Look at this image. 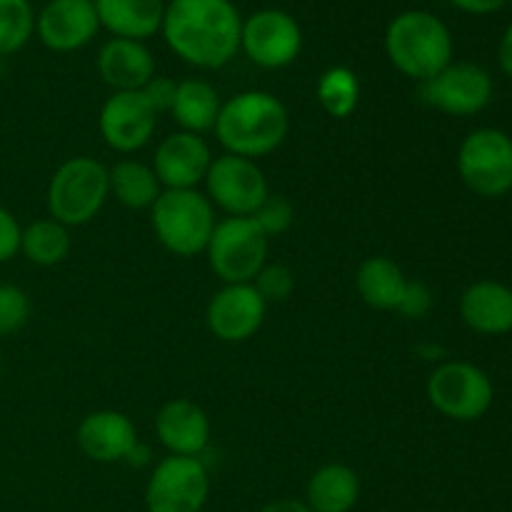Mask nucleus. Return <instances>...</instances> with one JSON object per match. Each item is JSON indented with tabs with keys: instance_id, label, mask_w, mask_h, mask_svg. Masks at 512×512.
Wrapping results in <instances>:
<instances>
[{
	"instance_id": "obj_1",
	"label": "nucleus",
	"mask_w": 512,
	"mask_h": 512,
	"mask_svg": "<svg viewBox=\"0 0 512 512\" xmlns=\"http://www.w3.org/2000/svg\"><path fill=\"white\" fill-rule=\"evenodd\" d=\"M160 30L180 60L215 70L228 65L240 50L243 20L230 0H170Z\"/></svg>"
},
{
	"instance_id": "obj_2",
	"label": "nucleus",
	"mask_w": 512,
	"mask_h": 512,
	"mask_svg": "<svg viewBox=\"0 0 512 512\" xmlns=\"http://www.w3.org/2000/svg\"><path fill=\"white\" fill-rule=\"evenodd\" d=\"M215 138L230 155L258 160L288 138V108L265 90H245L225 100L215 120Z\"/></svg>"
},
{
	"instance_id": "obj_3",
	"label": "nucleus",
	"mask_w": 512,
	"mask_h": 512,
	"mask_svg": "<svg viewBox=\"0 0 512 512\" xmlns=\"http://www.w3.org/2000/svg\"><path fill=\"white\" fill-rule=\"evenodd\" d=\"M385 53L400 73L428 83L453 63V35L448 25L428 10H408L390 20Z\"/></svg>"
},
{
	"instance_id": "obj_4",
	"label": "nucleus",
	"mask_w": 512,
	"mask_h": 512,
	"mask_svg": "<svg viewBox=\"0 0 512 512\" xmlns=\"http://www.w3.org/2000/svg\"><path fill=\"white\" fill-rule=\"evenodd\" d=\"M155 238L180 258L205 253L215 230V208L208 195L195 190H163L150 208Z\"/></svg>"
},
{
	"instance_id": "obj_5",
	"label": "nucleus",
	"mask_w": 512,
	"mask_h": 512,
	"mask_svg": "<svg viewBox=\"0 0 512 512\" xmlns=\"http://www.w3.org/2000/svg\"><path fill=\"white\" fill-rule=\"evenodd\" d=\"M110 198V175L100 160L78 155L68 158L53 173L45 193L50 218L65 228H78L98 218Z\"/></svg>"
},
{
	"instance_id": "obj_6",
	"label": "nucleus",
	"mask_w": 512,
	"mask_h": 512,
	"mask_svg": "<svg viewBox=\"0 0 512 512\" xmlns=\"http://www.w3.org/2000/svg\"><path fill=\"white\" fill-rule=\"evenodd\" d=\"M268 240L253 218L218 220L205 248L210 270L225 285L253 283L268 263Z\"/></svg>"
},
{
	"instance_id": "obj_7",
	"label": "nucleus",
	"mask_w": 512,
	"mask_h": 512,
	"mask_svg": "<svg viewBox=\"0 0 512 512\" xmlns=\"http://www.w3.org/2000/svg\"><path fill=\"white\" fill-rule=\"evenodd\" d=\"M458 175L478 198H503L512 190V138L505 130L478 128L458 150Z\"/></svg>"
},
{
	"instance_id": "obj_8",
	"label": "nucleus",
	"mask_w": 512,
	"mask_h": 512,
	"mask_svg": "<svg viewBox=\"0 0 512 512\" xmlns=\"http://www.w3.org/2000/svg\"><path fill=\"white\" fill-rule=\"evenodd\" d=\"M428 400L440 415L455 423H475L490 410L495 398L493 380L483 368L465 360H448L428 378Z\"/></svg>"
},
{
	"instance_id": "obj_9",
	"label": "nucleus",
	"mask_w": 512,
	"mask_h": 512,
	"mask_svg": "<svg viewBox=\"0 0 512 512\" xmlns=\"http://www.w3.org/2000/svg\"><path fill=\"white\" fill-rule=\"evenodd\" d=\"M210 475L200 458L168 455L150 473L145 485L148 512H200L208 503Z\"/></svg>"
},
{
	"instance_id": "obj_10",
	"label": "nucleus",
	"mask_w": 512,
	"mask_h": 512,
	"mask_svg": "<svg viewBox=\"0 0 512 512\" xmlns=\"http://www.w3.org/2000/svg\"><path fill=\"white\" fill-rule=\"evenodd\" d=\"M203 183L213 208L225 210L228 218H250L270 195L268 178L260 165L230 153L213 158Z\"/></svg>"
},
{
	"instance_id": "obj_11",
	"label": "nucleus",
	"mask_w": 512,
	"mask_h": 512,
	"mask_svg": "<svg viewBox=\"0 0 512 512\" xmlns=\"http://www.w3.org/2000/svg\"><path fill=\"white\" fill-rule=\"evenodd\" d=\"M493 78L478 63H450L435 78L423 83L425 103L453 118H470L493 100Z\"/></svg>"
},
{
	"instance_id": "obj_12",
	"label": "nucleus",
	"mask_w": 512,
	"mask_h": 512,
	"mask_svg": "<svg viewBox=\"0 0 512 512\" xmlns=\"http://www.w3.org/2000/svg\"><path fill=\"white\" fill-rule=\"evenodd\" d=\"M240 48L260 68L278 70L298 58L303 33L293 15L283 10H260L243 23Z\"/></svg>"
},
{
	"instance_id": "obj_13",
	"label": "nucleus",
	"mask_w": 512,
	"mask_h": 512,
	"mask_svg": "<svg viewBox=\"0 0 512 512\" xmlns=\"http://www.w3.org/2000/svg\"><path fill=\"white\" fill-rule=\"evenodd\" d=\"M155 125H158V113L140 90L113 93L98 115V128L105 145L123 155L145 148L153 138Z\"/></svg>"
},
{
	"instance_id": "obj_14",
	"label": "nucleus",
	"mask_w": 512,
	"mask_h": 512,
	"mask_svg": "<svg viewBox=\"0 0 512 512\" xmlns=\"http://www.w3.org/2000/svg\"><path fill=\"white\" fill-rule=\"evenodd\" d=\"M268 303L253 283L223 285L205 310L208 330L223 343H245L263 325Z\"/></svg>"
},
{
	"instance_id": "obj_15",
	"label": "nucleus",
	"mask_w": 512,
	"mask_h": 512,
	"mask_svg": "<svg viewBox=\"0 0 512 512\" xmlns=\"http://www.w3.org/2000/svg\"><path fill=\"white\" fill-rule=\"evenodd\" d=\"M213 153L203 135L170 133L155 148L153 170L163 190H195L208 175Z\"/></svg>"
},
{
	"instance_id": "obj_16",
	"label": "nucleus",
	"mask_w": 512,
	"mask_h": 512,
	"mask_svg": "<svg viewBox=\"0 0 512 512\" xmlns=\"http://www.w3.org/2000/svg\"><path fill=\"white\" fill-rule=\"evenodd\" d=\"M100 28L93 0H50L35 18V33L55 53L80 50Z\"/></svg>"
},
{
	"instance_id": "obj_17",
	"label": "nucleus",
	"mask_w": 512,
	"mask_h": 512,
	"mask_svg": "<svg viewBox=\"0 0 512 512\" xmlns=\"http://www.w3.org/2000/svg\"><path fill=\"white\" fill-rule=\"evenodd\" d=\"M75 443L85 458L95 463H125L130 450L138 445V430L120 410H95L80 420Z\"/></svg>"
},
{
	"instance_id": "obj_18",
	"label": "nucleus",
	"mask_w": 512,
	"mask_h": 512,
	"mask_svg": "<svg viewBox=\"0 0 512 512\" xmlns=\"http://www.w3.org/2000/svg\"><path fill=\"white\" fill-rule=\"evenodd\" d=\"M155 435L170 455L200 458L210 443V418L193 400H168L155 415Z\"/></svg>"
},
{
	"instance_id": "obj_19",
	"label": "nucleus",
	"mask_w": 512,
	"mask_h": 512,
	"mask_svg": "<svg viewBox=\"0 0 512 512\" xmlns=\"http://www.w3.org/2000/svg\"><path fill=\"white\" fill-rule=\"evenodd\" d=\"M98 70L113 93L143 90L155 75V58L140 40L113 38L100 48Z\"/></svg>"
},
{
	"instance_id": "obj_20",
	"label": "nucleus",
	"mask_w": 512,
	"mask_h": 512,
	"mask_svg": "<svg viewBox=\"0 0 512 512\" xmlns=\"http://www.w3.org/2000/svg\"><path fill=\"white\" fill-rule=\"evenodd\" d=\"M460 318L473 333H510L512 290L505 283H498V280H478L460 295Z\"/></svg>"
},
{
	"instance_id": "obj_21",
	"label": "nucleus",
	"mask_w": 512,
	"mask_h": 512,
	"mask_svg": "<svg viewBox=\"0 0 512 512\" xmlns=\"http://www.w3.org/2000/svg\"><path fill=\"white\" fill-rule=\"evenodd\" d=\"M100 28L110 30L115 38L140 40L163 28V0H93Z\"/></svg>"
},
{
	"instance_id": "obj_22",
	"label": "nucleus",
	"mask_w": 512,
	"mask_h": 512,
	"mask_svg": "<svg viewBox=\"0 0 512 512\" xmlns=\"http://www.w3.org/2000/svg\"><path fill=\"white\" fill-rule=\"evenodd\" d=\"M360 500V478L343 463L315 470L305 488V505L313 512H350Z\"/></svg>"
},
{
	"instance_id": "obj_23",
	"label": "nucleus",
	"mask_w": 512,
	"mask_h": 512,
	"mask_svg": "<svg viewBox=\"0 0 512 512\" xmlns=\"http://www.w3.org/2000/svg\"><path fill=\"white\" fill-rule=\"evenodd\" d=\"M405 285H408V278H405L403 268L385 255L365 258L355 273L358 295L365 305L375 310H398Z\"/></svg>"
},
{
	"instance_id": "obj_24",
	"label": "nucleus",
	"mask_w": 512,
	"mask_h": 512,
	"mask_svg": "<svg viewBox=\"0 0 512 512\" xmlns=\"http://www.w3.org/2000/svg\"><path fill=\"white\" fill-rule=\"evenodd\" d=\"M220 108H223V103H220L218 90H215L208 80L188 78L183 80V83H178L170 115H173L175 123L180 125V130L203 135L215 128Z\"/></svg>"
},
{
	"instance_id": "obj_25",
	"label": "nucleus",
	"mask_w": 512,
	"mask_h": 512,
	"mask_svg": "<svg viewBox=\"0 0 512 512\" xmlns=\"http://www.w3.org/2000/svg\"><path fill=\"white\" fill-rule=\"evenodd\" d=\"M110 175V195L118 200L123 208L145 210L153 208L155 200L163 193L158 175L153 165H145L135 158H123L108 168Z\"/></svg>"
},
{
	"instance_id": "obj_26",
	"label": "nucleus",
	"mask_w": 512,
	"mask_h": 512,
	"mask_svg": "<svg viewBox=\"0 0 512 512\" xmlns=\"http://www.w3.org/2000/svg\"><path fill=\"white\" fill-rule=\"evenodd\" d=\"M20 253L40 268H53L63 263L70 253V233L63 223L53 218H40L25 225L20 235Z\"/></svg>"
},
{
	"instance_id": "obj_27",
	"label": "nucleus",
	"mask_w": 512,
	"mask_h": 512,
	"mask_svg": "<svg viewBox=\"0 0 512 512\" xmlns=\"http://www.w3.org/2000/svg\"><path fill=\"white\" fill-rule=\"evenodd\" d=\"M315 95H318L320 108L330 118L345 120L355 113L360 103V80L350 68L335 65V68H328L320 75Z\"/></svg>"
},
{
	"instance_id": "obj_28",
	"label": "nucleus",
	"mask_w": 512,
	"mask_h": 512,
	"mask_svg": "<svg viewBox=\"0 0 512 512\" xmlns=\"http://www.w3.org/2000/svg\"><path fill=\"white\" fill-rule=\"evenodd\" d=\"M35 33V13L30 0H0V58L25 48Z\"/></svg>"
},
{
	"instance_id": "obj_29",
	"label": "nucleus",
	"mask_w": 512,
	"mask_h": 512,
	"mask_svg": "<svg viewBox=\"0 0 512 512\" xmlns=\"http://www.w3.org/2000/svg\"><path fill=\"white\" fill-rule=\"evenodd\" d=\"M30 305L28 293L18 285L0 283V338L20 333L25 323L30 320Z\"/></svg>"
},
{
	"instance_id": "obj_30",
	"label": "nucleus",
	"mask_w": 512,
	"mask_h": 512,
	"mask_svg": "<svg viewBox=\"0 0 512 512\" xmlns=\"http://www.w3.org/2000/svg\"><path fill=\"white\" fill-rule=\"evenodd\" d=\"M255 290L263 295L265 303H283L295 290V273L288 265L265 263V268L255 275Z\"/></svg>"
},
{
	"instance_id": "obj_31",
	"label": "nucleus",
	"mask_w": 512,
	"mask_h": 512,
	"mask_svg": "<svg viewBox=\"0 0 512 512\" xmlns=\"http://www.w3.org/2000/svg\"><path fill=\"white\" fill-rule=\"evenodd\" d=\"M250 218L260 225V230H263L268 238H273V235L285 233V230L293 225L295 210H293V205H290L288 198L270 193L268 198L263 200V205L255 210V215H250Z\"/></svg>"
},
{
	"instance_id": "obj_32",
	"label": "nucleus",
	"mask_w": 512,
	"mask_h": 512,
	"mask_svg": "<svg viewBox=\"0 0 512 512\" xmlns=\"http://www.w3.org/2000/svg\"><path fill=\"white\" fill-rule=\"evenodd\" d=\"M433 310V293H430L428 285L423 280H408L405 285L403 300L398 305V313L405 315V318L420 320Z\"/></svg>"
},
{
	"instance_id": "obj_33",
	"label": "nucleus",
	"mask_w": 512,
	"mask_h": 512,
	"mask_svg": "<svg viewBox=\"0 0 512 512\" xmlns=\"http://www.w3.org/2000/svg\"><path fill=\"white\" fill-rule=\"evenodd\" d=\"M175 90H178V83H175L173 78H165V75H153V78L148 80V85H145L140 93L145 95V100H148L150 105H153L155 113H170V108H173V100H175Z\"/></svg>"
},
{
	"instance_id": "obj_34",
	"label": "nucleus",
	"mask_w": 512,
	"mask_h": 512,
	"mask_svg": "<svg viewBox=\"0 0 512 512\" xmlns=\"http://www.w3.org/2000/svg\"><path fill=\"white\" fill-rule=\"evenodd\" d=\"M20 235H23V228L18 218L0 205V263H8L20 253Z\"/></svg>"
},
{
	"instance_id": "obj_35",
	"label": "nucleus",
	"mask_w": 512,
	"mask_h": 512,
	"mask_svg": "<svg viewBox=\"0 0 512 512\" xmlns=\"http://www.w3.org/2000/svg\"><path fill=\"white\" fill-rule=\"evenodd\" d=\"M455 8L465 10V13H473V15H490V13H498L500 8L510 3V0H450Z\"/></svg>"
},
{
	"instance_id": "obj_36",
	"label": "nucleus",
	"mask_w": 512,
	"mask_h": 512,
	"mask_svg": "<svg viewBox=\"0 0 512 512\" xmlns=\"http://www.w3.org/2000/svg\"><path fill=\"white\" fill-rule=\"evenodd\" d=\"M498 63H500V68H503V73L512 80V20H510L508 28H505L503 40H500Z\"/></svg>"
},
{
	"instance_id": "obj_37",
	"label": "nucleus",
	"mask_w": 512,
	"mask_h": 512,
	"mask_svg": "<svg viewBox=\"0 0 512 512\" xmlns=\"http://www.w3.org/2000/svg\"><path fill=\"white\" fill-rule=\"evenodd\" d=\"M258 512H313L305 505V500H295V498H280L273 500V503L263 505Z\"/></svg>"
},
{
	"instance_id": "obj_38",
	"label": "nucleus",
	"mask_w": 512,
	"mask_h": 512,
	"mask_svg": "<svg viewBox=\"0 0 512 512\" xmlns=\"http://www.w3.org/2000/svg\"><path fill=\"white\" fill-rule=\"evenodd\" d=\"M125 463H130V465H145V463H150V448L148 445H143L138 440V445H135L133 450H130V455L128 458H125Z\"/></svg>"
},
{
	"instance_id": "obj_39",
	"label": "nucleus",
	"mask_w": 512,
	"mask_h": 512,
	"mask_svg": "<svg viewBox=\"0 0 512 512\" xmlns=\"http://www.w3.org/2000/svg\"><path fill=\"white\" fill-rule=\"evenodd\" d=\"M0 373H3V350H0Z\"/></svg>"
},
{
	"instance_id": "obj_40",
	"label": "nucleus",
	"mask_w": 512,
	"mask_h": 512,
	"mask_svg": "<svg viewBox=\"0 0 512 512\" xmlns=\"http://www.w3.org/2000/svg\"><path fill=\"white\" fill-rule=\"evenodd\" d=\"M508 5H512V0H510V3H508Z\"/></svg>"
}]
</instances>
